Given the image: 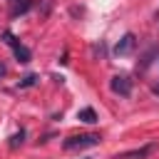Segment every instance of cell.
Listing matches in <instances>:
<instances>
[{"label": "cell", "instance_id": "1", "mask_svg": "<svg viewBox=\"0 0 159 159\" xmlns=\"http://www.w3.org/2000/svg\"><path fill=\"white\" fill-rule=\"evenodd\" d=\"M99 142H102V137H99V134L87 132V134H72V137H67V139L62 142V147L70 152V149H84V147H94V144H99Z\"/></svg>", "mask_w": 159, "mask_h": 159}, {"label": "cell", "instance_id": "2", "mask_svg": "<svg viewBox=\"0 0 159 159\" xmlns=\"http://www.w3.org/2000/svg\"><path fill=\"white\" fill-rule=\"evenodd\" d=\"M109 87H112L114 94H122V97H129L132 94V80L124 77V75H114L109 80Z\"/></svg>", "mask_w": 159, "mask_h": 159}, {"label": "cell", "instance_id": "3", "mask_svg": "<svg viewBox=\"0 0 159 159\" xmlns=\"http://www.w3.org/2000/svg\"><path fill=\"white\" fill-rule=\"evenodd\" d=\"M154 149H157V144H144V147H139V149H129V152H124V154H117L114 159H147Z\"/></svg>", "mask_w": 159, "mask_h": 159}, {"label": "cell", "instance_id": "4", "mask_svg": "<svg viewBox=\"0 0 159 159\" xmlns=\"http://www.w3.org/2000/svg\"><path fill=\"white\" fill-rule=\"evenodd\" d=\"M7 5H10V17H20L32 7V0H7Z\"/></svg>", "mask_w": 159, "mask_h": 159}, {"label": "cell", "instance_id": "5", "mask_svg": "<svg viewBox=\"0 0 159 159\" xmlns=\"http://www.w3.org/2000/svg\"><path fill=\"white\" fill-rule=\"evenodd\" d=\"M134 45H137V40H134V35L132 32H127L119 42H117V47H114V52L117 55H129L132 50H134Z\"/></svg>", "mask_w": 159, "mask_h": 159}, {"label": "cell", "instance_id": "6", "mask_svg": "<svg viewBox=\"0 0 159 159\" xmlns=\"http://www.w3.org/2000/svg\"><path fill=\"white\" fill-rule=\"evenodd\" d=\"M12 52H15L17 62H22V65H25V62H30V57H32V55H30V50H27L25 45H20V42H15V45H12Z\"/></svg>", "mask_w": 159, "mask_h": 159}, {"label": "cell", "instance_id": "7", "mask_svg": "<svg viewBox=\"0 0 159 159\" xmlns=\"http://www.w3.org/2000/svg\"><path fill=\"white\" fill-rule=\"evenodd\" d=\"M77 119L84 122V124H94V122H97V112H94L92 107H84V109L77 112Z\"/></svg>", "mask_w": 159, "mask_h": 159}, {"label": "cell", "instance_id": "8", "mask_svg": "<svg viewBox=\"0 0 159 159\" xmlns=\"http://www.w3.org/2000/svg\"><path fill=\"white\" fill-rule=\"evenodd\" d=\"M22 137H25V132H22V129H20L17 134H12V137H10V149H17V147L22 144Z\"/></svg>", "mask_w": 159, "mask_h": 159}, {"label": "cell", "instance_id": "9", "mask_svg": "<svg viewBox=\"0 0 159 159\" xmlns=\"http://www.w3.org/2000/svg\"><path fill=\"white\" fill-rule=\"evenodd\" d=\"M35 80H37L35 75H27V77H25V80L20 82V87H30V84H35Z\"/></svg>", "mask_w": 159, "mask_h": 159}, {"label": "cell", "instance_id": "10", "mask_svg": "<svg viewBox=\"0 0 159 159\" xmlns=\"http://www.w3.org/2000/svg\"><path fill=\"white\" fill-rule=\"evenodd\" d=\"M5 72H7V67H5V65H2V62H0V77H2V75H5Z\"/></svg>", "mask_w": 159, "mask_h": 159}, {"label": "cell", "instance_id": "11", "mask_svg": "<svg viewBox=\"0 0 159 159\" xmlns=\"http://www.w3.org/2000/svg\"><path fill=\"white\" fill-rule=\"evenodd\" d=\"M154 92H157V94H159V84H157V87H154Z\"/></svg>", "mask_w": 159, "mask_h": 159}]
</instances>
